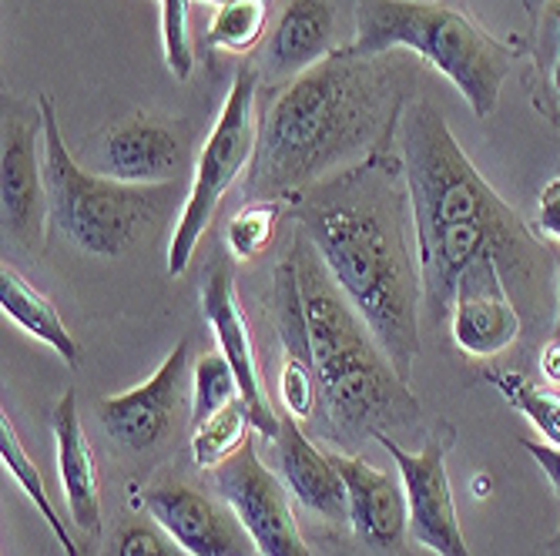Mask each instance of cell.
I'll return each mask as SVG.
<instances>
[{
    "label": "cell",
    "instance_id": "52a82bcc",
    "mask_svg": "<svg viewBox=\"0 0 560 556\" xmlns=\"http://www.w3.org/2000/svg\"><path fill=\"white\" fill-rule=\"evenodd\" d=\"M256 147H259V74L242 68L229 87V97L206 144H201L191 188L182 201V212L168 241L172 279H178L191 265L195 248L201 235L209 232L229 188L256 162Z\"/></svg>",
    "mask_w": 560,
    "mask_h": 556
},
{
    "label": "cell",
    "instance_id": "3957f363",
    "mask_svg": "<svg viewBox=\"0 0 560 556\" xmlns=\"http://www.w3.org/2000/svg\"><path fill=\"white\" fill-rule=\"evenodd\" d=\"M402 105L380 58H360L352 47L332 50L326 61L295 74L259 115L252 191L295 198L380 155Z\"/></svg>",
    "mask_w": 560,
    "mask_h": 556
},
{
    "label": "cell",
    "instance_id": "4fadbf2b",
    "mask_svg": "<svg viewBox=\"0 0 560 556\" xmlns=\"http://www.w3.org/2000/svg\"><path fill=\"white\" fill-rule=\"evenodd\" d=\"M521 312L506 292L497 259H477L456 282L450 306V335L470 359H493L521 339Z\"/></svg>",
    "mask_w": 560,
    "mask_h": 556
},
{
    "label": "cell",
    "instance_id": "6da1fadb",
    "mask_svg": "<svg viewBox=\"0 0 560 556\" xmlns=\"http://www.w3.org/2000/svg\"><path fill=\"white\" fill-rule=\"evenodd\" d=\"M295 228L316 245L329 275L410 382L420 356L423 275L410 245L413 209L402 165L373 155L292 198Z\"/></svg>",
    "mask_w": 560,
    "mask_h": 556
},
{
    "label": "cell",
    "instance_id": "484cf974",
    "mask_svg": "<svg viewBox=\"0 0 560 556\" xmlns=\"http://www.w3.org/2000/svg\"><path fill=\"white\" fill-rule=\"evenodd\" d=\"M279 201L276 198H256V201H245V205L229 218L225 225V245H229V256L235 262H248L262 256L269 248L276 225H279Z\"/></svg>",
    "mask_w": 560,
    "mask_h": 556
},
{
    "label": "cell",
    "instance_id": "7c38bea8",
    "mask_svg": "<svg viewBox=\"0 0 560 556\" xmlns=\"http://www.w3.org/2000/svg\"><path fill=\"white\" fill-rule=\"evenodd\" d=\"M201 312H206V322L212 326L219 352L229 359V366L238 376V395L248 406L252 429H256L262 439L276 442L282 416H276L272 402L266 395L259 363H256V345H252V329H248V319L242 312V301L235 292V275H232L229 262H215L206 272V279H201Z\"/></svg>",
    "mask_w": 560,
    "mask_h": 556
},
{
    "label": "cell",
    "instance_id": "d4e9b609",
    "mask_svg": "<svg viewBox=\"0 0 560 556\" xmlns=\"http://www.w3.org/2000/svg\"><path fill=\"white\" fill-rule=\"evenodd\" d=\"M266 24H269L266 0H222L209 24V47L245 55V50H252L262 40Z\"/></svg>",
    "mask_w": 560,
    "mask_h": 556
},
{
    "label": "cell",
    "instance_id": "4316f807",
    "mask_svg": "<svg viewBox=\"0 0 560 556\" xmlns=\"http://www.w3.org/2000/svg\"><path fill=\"white\" fill-rule=\"evenodd\" d=\"M191 382H195V402H191L195 423L209 419L212 413L229 406L232 399H238V376L222 352H206L191 369Z\"/></svg>",
    "mask_w": 560,
    "mask_h": 556
},
{
    "label": "cell",
    "instance_id": "d6a6232c",
    "mask_svg": "<svg viewBox=\"0 0 560 556\" xmlns=\"http://www.w3.org/2000/svg\"><path fill=\"white\" fill-rule=\"evenodd\" d=\"M553 269H557V306H553V339H560V251L553 259Z\"/></svg>",
    "mask_w": 560,
    "mask_h": 556
},
{
    "label": "cell",
    "instance_id": "5b68a950",
    "mask_svg": "<svg viewBox=\"0 0 560 556\" xmlns=\"http://www.w3.org/2000/svg\"><path fill=\"white\" fill-rule=\"evenodd\" d=\"M360 58H383L402 47L440 71L464 94L477 118L500 105V87L521 58V47L497 40L456 0H355Z\"/></svg>",
    "mask_w": 560,
    "mask_h": 556
},
{
    "label": "cell",
    "instance_id": "8fae6325",
    "mask_svg": "<svg viewBox=\"0 0 560 556\" xmlns=\"http://www.w3.org/2000/svg\"><path fill=\"white\" fill-rule=\"evenodd\" d=\"M0 209H4V232L24 248L44 241L50 225L47 212V181H44V121L8 115L0 131Z\"/></svg>",
    "mask_w": 560,
    "mask_h": 556
},
{
    "label": "cell",
    "instance_id": "5bb4252c",
    "mask_svg": "<svg viewBox=\"0 0 560 556\" xmlns=\"http://www.w3.org/2000/svg\"><path fill=\"white\" fill-rule=\"evenodd\" d=\"M188 369H191L188 339H182L141 386L97 402V419L105 426V433L118 446L135 452L159 446L172 429L175 413L182 410Z\"/></svg>",
    "mask_w": 560,
    "mask_h": 556
},
{
    "label": "cell",
    "instance_id": "ba28073f",
    "mask_svg": "<svg viewBox=\"0 0 560 556\" xmlns=\"http://www.w3.org/2000/svg\"><path fill=\"white\" fill-rule=\"evenodd\" d=\"M386 452L402 480L406 502H410V533L420 546H427L436 556H474L456 517L453 486L446 473V457L453 449L456 429L450 423H436V429L427 436V446L420 452L402 449L389 433L373 436Z\"/></svg>",
    "mask_w": 560,
    "mask_h": 556
},
{
    "label": "cell",
    "instance_id": "277c9868",
    "mask_svg": "<svg viewBox=\"0 0 560 556\" xmlns=\"http://www.w3.org/2000/svg\"><path fill=\"white\" fill-rule=\"evenodd\" d=\"M289 259L299 275L305 332L319 382V410L339 442L373 439L399 426H413L420 402L410 392L366 319L352 309L329 275L316 245L295 228Z\"/></svg>",
    "mask_w": 560,
    "mask_h": 556
},
{
    "label": "cell",
    "instance_id": "e0dca14e",
    "mask_svg": "<svg viewBox=\"0 0 560 556\" xmlns=\"http://www.w3.org/2000/svg\"><path fill=\"white\" fill-rule=\"evenodd\" d=\"M276 460H279V476L299 507L313 510L316 517L332 520V523L349 520L346 480L336 466V457L332 452H323L302 433L299 419H292L289 413H282V423H279Z\"/></svg>",
    "mask_w": 560,
    "mask_h": 556
},
{
    "label": "cell",
    "instance_id": "d6986e66",
    "mask_svg": "<svg viewBox=\"0 0 560 556\" xmlns=\"http://www.w3.org/2000/svg\"><path fill=\"white\" fill-rule=\"evenodd\" d=\"M50 429H55V442H58V480L65 486L68 513L81 533L101 536V476L78 413L74 389H68L55 413H50Z\"/></svg>",
    "mask_w": 560,
    "mask_h": 556
},
{
    "label": "cell",
    "instance_id": "cb8c5ba5",
    "mask_svg": "<svg viewBox=\"0 0 560 556\" xmlns=\"http://www.w3.org/2000/svg\"><path fill=\"white\" fill-rule=\"evenodd\" d=\"M487 382L540 433L547 446H560V392L540 389L527 376L511 369L487 372Z\"/></svg>",
    "mask_w": 560,
    "mask_h": 556
},
{
    "label": "cell",
    "instance_id": "7402d4cb",
    "mask_svg": "<svg viewBox=\"0 0 560 556\" xmlns=\"http://www.w3.org/2000/svg\"><path fill=\"white\" fill-rule=\"evenodd\" d=\"M0 463H4V473L14 476V483L24 489V496L34 502V510L40 513V520L47 523V530L55 533L61 553L65 556H81V546L74 543V536L65 527V520L58 517L55 502H50V496L44 489V480H40L34 460L27 457V449H24V442H21V436H18V429H14V423H11L8 413L0 416Z\"/></svg>",
    "mask_w": 560,
    "mask_h": 556
},
{
    "label": "cell",
    "instance_id": "9c48e42d",
    "mask_svg": "<svg viewBox=\"0 0 560 556\" xmlns=\"http://www.w3.org/2000/svg\"><path fill=\"white\" fill-rule=\"evenodd\" d=\"M215 493L235 510L259 556H313L292 513V493L282 476L262 463L256 439H248L238 457L215 470Z\"/></svg>",
    "mask_w": 560,
    "mask_h": 556
},
{
    "label": "cell",
    "instance_id": "30bf717a",
    "mask_svg": "<svg viewBox=\"0 0 560 556\" xmlns=\"http://www.w3.org/2000/svg\"><path fill=\"white\" fill-rule=\"evenodd\" d=\"M135 507H141L151 520L162 523L175 536V543L188 549L191 556H256L259 553L229 502L201 486H188V483L151 486V489H141V496H135Z\"/></svg>",
    "mask_w": 560,
    "mask_h": 556
},
{
    "label": "cell",
    "instance_id": "e575fe53",
    "mask_svg": "<svg viewBox=\"0 0 560 556\" xmlns=\"http://www.w3.org/2000/svg\"><path fill=\"white\" fill-rule=\"evenodd\" d=\"M550 21H553L557 37H560V0H553V4H550Z\"/></svg>",
    "mask_w": 560,
    "mask_h": 556
},
{
    "label": "cell",
    "instance_id": "2e32d148",
    "mask_svg": "<svg viewBox=\"0 0 560 556\" xmlns=\"http://www.w3.org/2000/svg\"><path fill=\"white\" fill-rule=\"evenodd\" d=\"M336 466L346 480L349 496V527L355 530L366 546L373 549H393L402 543L406 527H410V502L399 473L376 470L363 457L352 452H332Z\"/></svg>",
    "mask_w": 560,
    "mask_h": 556
},
{
    "label": "cell",
    "instance_id": "ffe728a7",
    "mask_svg": "<svg viewBox=\"0 0 560 556\" xmlns=\"http://www.w3.org/2000/svg\"><path fill=\"white\" fill-rule=\"evenodd\" d=\"M336 8L329 0H289L269 40V61L282 74H302L332 55Z\"/></svg>",
    "mask_w": 560,
    "mask_h": 556
},
{
    "label": "cell",
    "instance_id": "83f0119b",
    "mask_svg": "<svg viewBox=\"0 0 560 556\" xmlns=\"http://www.w3.org/2000/svg\"><path fill=\"white\" fill-rule=\"evenodd\" d=\"M159 11H162L165 64L178 81H188L195 71V50L188 40V0H159Z\"/></svg>",
    "mask_w": 560,
    "mask_h": 556
},
{
    "label": "cell",
    "instance_id": "836d02e7",
    "mask_svg": "<svg viewBox=\"0 0 560 556\" xmlns=\"http://www.w3.org/2000/svg\"><path fill=\"white\" fill-rule=\"evenodd\" d=\"M544 549H547V556H560V527H557V533L544 543Z\"/></svg>",
    "mask_w": 560,
    "mask_h": 556
},
{
    "label": "cell",
    "instance_id": "8992f818",
    "mask_svg": "<svg viewBox=\"0 0 560 556\" xmlns=\"http://www.w3.org/2000/svg\"><path fill=\"white\" fill-rule=\"evenodd\" d=\"M44 121V181L47 212L74 248L97 259H115L155 225L175 198L172 185H128L84 168L65 144L58 111L50 97H37Z\"/></svg>",
    "mask_w": 560,
    "mask_h": 556
},
{
    "label": "cell",
    "instance_id": "ac0fdd59",
    "mask_svg": "<svg viewBox=\"0 0 560 556\" xmlns=\"http://www.w3.org/2000/svg\"><path fill=\"white\" fill-rule=\"evenodd\" d=\"M276 326L282 342V366H279V399L282 410L305 423L319 410V382L313 369L310 332H305V309L292 259L276 269Z\"/></svg>",
    "mask_w": 560,
    "mask_h": 556
},
{
    "label": "cell",
    "instance_id": "7a4b0ae2",
    "mask_svg": "<svg viewBox=\"0 0 560 556\" xmlns=\"http://www.w3.org/2000/svg\"><path fill=\"white\" fill-rule=\"evenodd\" d=\"M396 131L420 251L423 312L430 322L450 319L456 282L477 259L490 256L506 279L521 275L524 282H534L547 248L487 185L453 138L443 111L423 97L410 100L399 111Z\"/></svg>",
    "mask_w": 560,
    "mask_h": 556
},
{
    "label": "cell",
    "instance_id": "1f68e13d",
    "mask_svg": "<svg viewBox=\"0 0 560 556\" xmlns=\"http://www.w3.org/2000/svg\"><path fill=\"white\" fill-rule=\"evenodd\" d=\"M540 372H544L547 382L560 386V339H550L540 348Z\"/></svg>",
    "mask_w": 560,
    "mask_h": 556
},
{
    "label": "cell",
    "instance_id": "603a6c76",
    "mask_svg": "<svg viewBox=\"0 0 560 556\" xmlns=\"http://www.w3.org/2000/svg\"><path fill=\"white\" fill-rule=\"evenodd\" d=\"M252 436V416L245 399H232L229 406H222L219 413H212L209 419L195 423L191 433V463L201 473H215L219 466H225L232 457H238L242 446Z\"/></svg>",
    "mask_w": 560,
    "mask_h": 556
},
{
    "label": "cell",
    "instance_id": "d590c367",
    "mask_svg": "<svg viewBox=\"0 0 560 556\" xmlns=\"http://www.w3.org/2000/svg\"><path fill=\"white\" fill-rule=\"evenodd\" d=\"M553 91L560 94V55H557V61H553Z\"/></svg>",
    "mask_w": 560,
    "mask_h": 556
},
{
    "label": "cell",
    "instance_id": "f1b7e54d",
    "mask_svg": "<svg viewBox=\"0 0 560 556\" xmlns=\"http://www.w3.org/2000/svg\"><path fill=\"white\" fill-rule=\"evenodd\" d=\"M112 556H191L155 520H131L118 530Z\"/></svg>",
    "mask_w": 560,
    "mask_h": 556
},
{
    "label": "cell",
    "instance_id": "4dcf8cb0",
    "mask_svg": "<svg viewBox=\"0 0 560 556\" xmlns=\"http://www.w3.org/2000/svg\"><path fill=\"white\" fill-rule=\"evenodd\" d=\"M524 449L537 460V466L544 470V476L550 480L553 493L560 496V446H547V442H524Z\"/></svg>",
    "mask_w": 560,
    "mask_h": 556
},
{
    "label": "cell",
    "instance_id": "8d00e7d4",
    "mask_svg": "<svg viewBox=\"0 0 560 556\" xmlns=\"http://www.w3.org/2000/svg\"><path fill=\"white\" fill-rule=\"evenodd\" d=\"M201 4H215V8H219V4H222V0H201Z\"/></svg>",
    "mask_w": 560,
    "mask_h": 556
},
{
    "label": "cell",
    "instance_id": "f546056e",
    "mask_svg": "<svg viewBox=\"0 0 560 556\" xmlns=\"http://www.w3.org/2000/svg\"><path fill=\"white\" fill-rule=\"evenodd\" d=\"M537 225L544 235H553L560 241V175H553L544 191H540V209H537Z\"/></svg>",
    "mask_w": 560,
    "mask_h": 556
},
{
    "label": "cell",
    "instance_id": "9a60e30c",
    "mask_svg": "<svg viewBox=\"0 0 560 556\" xmlns=\"http://www.w3.org/2000/svg\"><path fill=\"white\" fill-rule=\"evenodd\" d=\"M185 162L188 151L178 131L148 115L108 128L94 147V171L128 185H172Z\"/></svg>",
    "mask_w": 560,
    "mask_h": 556
},
{
    "label": "cell",
    "instance_id": "44dd1931",
    "mask_svg": "<svg viewBox=\"0 0 560 556\" xmlns=\"http://www.w3.org/2000/svg\"><path fill=\"white\" fill-rule=\"evenodd\" d=\"M0 312H4V319H11L18 329H24L31 339L47 345L50 352H55V356H61L71 369L81 366V345L68 332V326L58 316V309L50 306V298L44 292H37L8 262L0 265Z\"/></svg>",
    "mask_w": 560,
    "mask_h": 556
}]
</instances>
